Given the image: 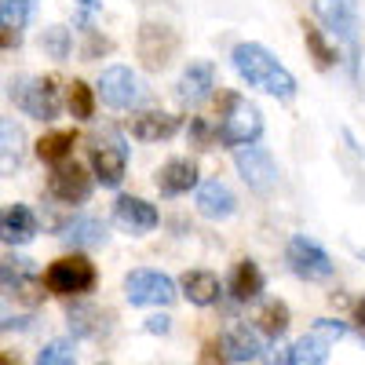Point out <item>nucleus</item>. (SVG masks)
<instances>
[{
	"mask_svg": "<svg viewBox=\"0 0 365 365\" xmlns=\"http://www.w3.org/2000/svg\"><path fill=\"white\" fill-rule=\"evenodd\" d=\"M41 51L48 58H66L73 51V37H70V29L66 26H48L44 34H41Z\"/></svg>",
	"mask_w": 365,
	"mask_h": 365,
	"instance_id": "c85d7f7f",
	"label": "nucleus"
},
{
	"mask_svg": "<svg viewBox=\"0 0 365 365\" xmlns=\"http://www.w3.org/2000/svg\"><path fill=\"white\" fill-rule=\"evenodd\" d=\"M227 289H230V296H234L237 303L259 299V292H263V270H259V263H252V259H241V263L234 267V274H230Z\"/></svg>",
	"mask_w": 365,
	"mask_h": 365,
	"instance_id": "b1692460",
	"label": "nucleus"
},
{
	"mask_svg": "<svg viewBox=\"0 0 365 365\" xmlns=\"http://www.w3.org/2000/svg\"><path fill=\"white\" fill-rule=\"evenodd\" d=\"M77 4H81V19H77V26H81V29H88L91 15H96L103 4H99V0H77Z\"/></svg>",
	"mask_w": 365,
	"mask_h": 365,
	"instance_id": "e433bc0d",
	"label": "nucleus"
},
{
	"mask_svg": "<svg viewBox=\"0 0 365 365\" xmlns=\"http://www.w3.org/2000/svg\"><path fill=\"white\" fill-rule=\"evenodd\" d=\"M73 143H77L73 132H48V135L37 139V158L58 168V165H66V158L73 154Z\"/></svg>",
	"mask_w": 365,
	"mask_h": 365,
	"instance_id": "a878e982",
	"label": "nucleus"
},
{
	"mask_svg": "<svg viewBox=\"0 0 365 365\" xmlns=\"http://www.w3.org/2000/svg\"><path fill=\"white\" fill-rule=\"evenodd\" d=\"M70 329L73 336H103V332L110 329V314H103L99 307H88V303H81V307H70Z\"/></svg>",
	"mask_w": 365,
	"mask_h": 365,
	"instance_id": "393cba45",
	"label": "nucleus"
},
{
	"mask_svg": "<svg viewBox=\"0 0 365 365\" xmlns=\"http://www.w3.org/2000/svg\"><path fill=\"white\" fill-rule=\"evenodd\" d=\"M48 194L63 205H84L91 197V175L77 161H66L48 175Z\"/></svg>",
	"mask_w": 365,
	"mask_h": 365,
	"instance_id": "9b49d317",
	"label": "nucleus"
},
{
	"mask_svg": "<svg viewBox=\"0 0 365 365\" xmlns=\"http://www.w3.org/2000/svg\"><path fill=\"white\" fill-rule=\"evenodd\" d=\"M34 4L37 0H0V19L11 29H22L29 22V15H34Z\"/></svg>",
	"mask_w": 365,
	"mask_h": 365,
	"instance_id": "2f4dec72",
	"label": "nucleus"
},
{
	"mask_svg": "<svg viewBox=\"0 0 365 365\" xmlns=\"http://www.w3.org/2000/svg\"><path fill=\"white\" fill-rule=\"evenodd\" d=\"M234 208H237V197L227 182L205 179L197 187V212L205 220H227V216H234Z\"/></svg>",
	"mask_w": 365,
	"mask_h": 365,
	"instance_id": "f3484780",
	"label": "nucleus"
},
{
	"mask_svg": "<svg viewBox=\"0 0 365 365\" xmlns=\"http://www.w3.org/2000/svg\"><path fill=\"white\" fill-rule=\"evenodd\" d=\"M285 259H289V270L296 274V278H303V282H325V278H332V259H329V252L318 245V241L303 237V234H296V237L289 241Z\"/></svg>",
	"mask_w": 365,
	"mask_h": 365,
	"instance_id": "6e6552de",
	"label": "nucleus"
},
{
	"mask_svg": "<svg viewBox=\"0 0 365 365\" xmlns=\"http://www.w3.org/2000/svg\"><path fill=\"white\" fill-rule=\"evenodd\" d=\"M311 8L325 29H332L351 48V55H358V0H311Z\"/></svg>",
	"mask_w": 365,
	"mask_h": 365,
	"instance_id": "1a4fd4ad",
	"label": "nucleus"
},
{
	"mask_svg": "<svg viewBox=\"0 0 365 365\" xmlns=\"http://www.w3.org/2000/svg\"><path fill=\"white\" fill-rule=\"evenodd\" d=\"M0 135H4V172H11V165H19L22 158V128L15 125V120H4L0 125Z\"/></svg>",
	"mask_w": 365,
	"mask_h": 365,
	"instance_id": "7c9ffc66",
	"label": "nucleus"
},
{
	"mask_svg": "<svg viewBox=\"0 0 365 365\" xmlns=\"http://www.w3.org/2000/svg\"><path fill=\"white\" fill-rule=\"evenodd\" d=\"M99 51H110V41H99L96 34H88V48H84V58H96Z\"/></svg>",
	"mask_w": 365,
	"mask_h": 365,
	"instance_id": "4c0bfd02",
	"label": "nucleus"
},
{
	"mask_svg": "<svg viewBox=\"0 0 365 365\" xmlns=\"http://www.w3.org/2000/svg\"><path fill=\"white\" fill-rule=\"evenodd\" d=\"M66 241L70 249H103L106 245V223L103 220H96V216H77L73 223H66L63 227V234H58Z\"/></svg>",
	"mask_w": 365,
	"mask_h": 365,
	"instance_id": "412c9836",
	"label": "nucleus"
},
{
	"mask_svg": "<svg viewBox=\"0 0 365 365\" xmlns=\"http://www.w3.org/2000/svg\"><path fill=\"white\" fill-rule=\"evenodd\" d=\"M190 187H201V182H197V165L190 158H172L168 165L158 168V190H161V197L190 194Z\"/></svg>",
	"mask_w": 365,
	"mask_h": 365,
	"instance_id": "dca6fc26",
	"label": "nucleus"
},
{
	"mask_svg": "<svg viewBox=\"0 0 365 365\" xmlns=\"http://www.w3.org/2000/svg\"><path fill=\"white\" fill-rule=\"evenodd\" d=\"M41 289H44V278H37V263L26 259V256H8L4 259V292L26 299L29 307L41 303Z\"/></svg>",
	"mask_w": 365,
	"mask_h": 365,
	"instance_id": "ddd939ff",
	"label": "nucleus"
},
{
	"mask_svg": "<svg viewBox=\"0 0 365 365\" xmlns=\"http://www.w3.org/2000/svg\"><path fill=\"white\" fill-rule=\"evenodd\" d=\"M175 88H179L175 96L182 103H190V106L205 103L212 96V88H216V66H212V63H190L187 70H182V77H179Z\"/></svg>",
	"mask_w": 365,
	"mask_h": 365,
	"instance_id": "6ab92c4d",
	"label": "nucleus"
},
{
	"mask_svg": "<svg viewBox=\"0 0 365 365\" xmlns=\"http://www.w3.org/2000/svg\"><path fill=\"white\" fill-rule=\"evenodd\" d=\"M197 365H227V354H223V344L220 340H208L201 347V361Z\"/></svg>",
	"mask_w": 365,
	"mask_h": 365,
	"instance_id": "72a5a7b5",
	"label": "nucleus"
},
{
	"mask_svg": "<svg viewBox=\"0 0 365 365\" xmlns=\"http://www.w3.org/2000/svg\"><path fill=\"white\" fill-rule=\"evenodd\" d=\"M303 44H307V51H311V58H314L318 70H329L332 63H336V48L325 41V34H322L318 26L303 22Z\"/></svg>",
	"mask_w": 365,
	"mask_h": 365,
	"instance_id": "cd10ccee",
	"label": "nucleus"
},
{
	"mask_svg": "<svg viewBox=\"0 0 365 365\" xmlns=\"http://www.w3.org/2000/svg\"><path fill=\"white\" fill-rule=\"evenodd\" d=\"M182 120L175 113H165V110H146V113H135L128 117V132L139 139V143H161V139H172L179 132Z\"/></svg>",
	"mask_w": 365,
	"mask_h": 365,
	"instance_id": "4468645a",
	"label": "nucleus"
},
{
	"mask_svg": "<svg viewBox=\"0 0 365 365\" xmlns=\"http://www.w3.org/2000/svg\"><path fill=\"white\" fill-rule=\"evenodd\" d=\"M230 58H234V70L245 77L252 88L267 91V96H274V99H292L296 96V77L263 44L245 41V44H237L230 51Z\"/></svg>",
	"mask_w": 365,
	"mask_h": 365,
	"instance_id": "f257e3e1",
	"label": "nucleus"
},
{
	"mask_svg": "<svg viewBox=\"0 0 365 365\" xmlns=\"http://www.w3.org/2000/svg\"><path fill=\"white\" fill-rule=\"evenodd\" d=\"M88 158H91V175H96L103 187H120L125 168H128V143L117 132H103V135L91 139Z\"/></svg>",
	"mask_w": 365,
	"mask_h": 365,
	"instance_id": "7ed1b4c3",
	"label": "nucleus"
},
{
	"mask_svg": "<svg viewBox=\"0 0 365 365\" xmlns=\"http://www.w3.org/2000/svg\"><path fill=\"white\" fill-rule=\"evenodd\" d=\"M190 139H194V146H201V150H208L212 146V132H208V125L197 117V120H190Z\"/></svg>",
	"mask_w": 365,
	"mask_h": 365,
	"instance_id": "f704fd0d",
	"label": "nucleus"
},
{
	"mask_svg": "<svg viewBox=\"0 0 365 365\" xmlns=\"http://www.w3.org/2000/svg\"><path fill=\"white\" fill-rule=\"evenodd\" d=\"M66 106L77 120H91V113H96V96H91V88L84 81H73L70 91H66Z\"/></svg>",
	"mask_w": 365,
	"mask_h": 365,
	"instance_id": "c756f323",
	"label": "nucleus"
},
{
	"mask_svg": "<svg viewBox=\"0 0 365 365\" xmlns=\"http://www.w3.org/2000/svg\"><path fill=\"white\" fill-rule=\"evenodd\" d=\"M354 318H358V325H361V332H365V299L358 303V311H354Z\"/></svg>",
	"mask_w": 365,
	"mask_h": 365,
	"instance_id": "ea45409f",
	"label": "nucleus"
},
{
	"mask_svg": "<svg viewBox=\"0 0 365 365\" xmlns=\"http://www.w3.org/2000/svg\"><path fill=\"white\" fill-rule=\"evenodd\" d=\"M139 81H135V73L128 70V66H110V70H103V77H99V99L110 106V110H128V106H135L139 103Z\"/></svg>",
	"mask_w": 365,
	"mask_h": 365,
	"instance_id": "f8f14e48",
	"label": "nucleus"
},
{
	"mask_svg": "<svg viewBox=\"0 0 365 365\" xmlns=\"http://www.w3.org/2000/svg\"><path fill=\"white\" fill-rule=\"evenodd\" d=\"M344 332H347L344 322H336V318H318V322L311 325L307 336H299V340L292 344V351H289V365H325L329 347L336 344Z\"/></svg>",
	"mask_w": 365,
	"mask_h": 365,
	"instance_id": "423d86ee",
	"label": "nucleus"
},
{
	"mask_svg": "<svg viewBox=\"0 0 365 365\" xmlns=\"http://www.w3.org/2000/svg\"><path fill=\"white\" fill-rule=\"evenodd\" d=\"M223 354H227V361H252V358H259V351H263V344H259V329H252L249 322H234V325H227V332H223Z\"/></svg>",
	"mask_w": 365,
	"mask_h": 365,
	"instance_id": "a211bd4d",
	"label": "nucleus"
},
{
	"mask_svg": "<svg viewBox=\"0 0 365 365\" xmlns=\"http://www.w3.org/2000/svg\"><path fill=\"white\" fill-rule=\"evenodd\" d=\"M168 329H172V318H168V314H154V318H146V332H154V336H165Z\"/></svg>",
	"mask_w": 365,
	"mask_h": 365,
	"instance_id": "c9c22d12",
	"label": "nucleus"
},
{
	"mask_svg": "<svg viewBox=\"0 0 365 365\" xmlns=\"http://www.w3.org/2000/svg\"><path fill=\"white\" fill-rule=\"evenodd\" d=\"M0 44H4V51H11V48L22 44V34H19V29H11V26H4V34H0Z\"/></svg>",
	"mask_w": 365,
	"mask_h": 365,
	"instance_id": "58836bf2",
	"label": "nucleus"
},
{
	"mask_svg": "<svg viewBox=\"0 0 365 365\" xmlns=\"http://www.w3.org/2000/svg\"><path fill=\"white\" fill-rule=\"evenodd\" d=\"M113 220H117V227H125V230H132V234H146V230H154V227L161 223V216H158L154 205L143 201V197H128V194L117 197Z\"/></svg>",
	"mask_w": 365,
	"mask_h": 365,
	"instance_id": "2eb2a0df",
	"label": "nucleus"
},
{
	"mask_svg": "<svg viewBox=\"0 0 365 365\" xmlns=\"http://www.w3.org/2000/svg\"><path fill=\"white\" fill-rule=\"evenodd\" d=\"M175 51V34L165 26H143V34H139V55H143V63L150 70H161L168 66V58Z\"/></svg>",
	"mask_w": 365,
	"mask_h": 365,
	"instance_id": "aec40b11",
	"label": "nucleus"
},
{
	"mask_svg": "<svg viewBox=\"0 0 365 365\" xmlns=\"http://www.w3.org/2000/svg\"><path fill=\"white\" fill-rule=\"evenodd\" d=\"M263 132V117L259 110L241 99L237 91H230V96H223V110H220V125H216V139L223 146H252Z\"/></svg>",
	"mask_w": 365,
	"mask_h": 365,
	"instance_id": "f03ea898",
	"label": "nucleus"
},
{
	"mask_svg": "<svg viewBox=\"0 0 365 365\" xmlns=\"http://www.w3.org/2000/svg\"><path fill=\"white\" fill-rule=\"evenodd\" d=\"M0 234H4V245H26V241H34V234H37V216L26 205L15 201V205L4 208Z\"/></svg>",
	"mask_w": 365,
	"mask_h": 365,
	"instance_id": "5701e85b",
	"label": "nucleus"
},
{
	"mask_svg": "<svg viewBox=\"0 0 365 365\" xmlns=\"http://www.w3.org/2000/svg\"><path fill=\"white\" fill-rule=\"evenodd\" d=\"M11 103L37 117V120H55L58 117V88H55V77H22V81H11Z\"/></svg>",
	"mask_w": 365,
	"mask_h": 365,
	"instance_id": "20e7f679",
	"label": "nucleus"
},
{
	"mask_svg": "<svg viewBox=\"0 0 365 365\" xmlns=\"http://www.w3.org/2000/svg\"><path fill=\"white\" fill-rule=\"evenodd\" d=\"M125 296L132 307H168L179 292L175 282L161 270H132L125 278Z\"/></svg>",
	"mask_w": 365,
	"mask_h": 365,
	"instance_id": "0eeeda50",
	"label": "nucleus"
},
{
	"mask_svg": "<svg viewBox=\"0 0 365 365\" xmlns=\"http://www.w3.org/2000/svg\"><path fill=\"white\" fill-rule=\"evenodd\" d=\"M4 365H22L19 358H11V351H4Z\"/></svg>",
	"mask_w": 365,
	"mask_h": 365,
	"instance_id": "a19ab883",
	"label": "nucleus"
},
{
	"mask_svg": "<svg viewBox=\"0 0 365 365\" xmlns=\"http://www.w3.org/2000/svg\"><path fill=\"white\" fill-rule=\"evenodd\" d=\"M44 285L55 296H81L96 289V267L88 256H63L44 270Z\"/></svg>",
	"mask_w": 365,
	"mask_h": 365,
	"instance_id": "39448f33",
	"label": "nucleus"
},
{
	"mask_svg": "<svg viewBox=\"0 0 365 365\" xmlns=\"http://www.w3.org/2000/svg\"><path fill=\"white\" fill-rule=\"evenodd\" d=\"M234 165H237L241 179H245L256 194H270L274 187H278V165H274V158L263 146H241L234 154Z\"/></svg>",
	"mask_w": 365,
	"mask_h": 365,
	"instance_id": "9d476101",
	"label": "nucleus"
},
{
	"mask_svg": "<svg viewBox=\"0 0 365 365\" xmlns=\"http://www.w3.org/2000/svg\"><path fill=\"white\" fill-rule=\"evenodd\" d=\"M256 329L267 332L270 340H278L282 332L289 329V307H285L282 299H267L263 307H259V314H256Z\"/></svg>",
	"mask_w": 365,
	"mask_h": 365,
	"instance_id": "bb28decb",
	"label": "nucleus"
},
{
	"mask_svg": "<svg viewBox=\"0 0 365 365\" xmlns=\"http://www.w3.org/2000/svg\"><path fill=\"white\" fill-rule=\"evenodd\" d=\"M179 289H182V296H187L194 307H212V303L220 299V292H223L220 278L212 270H187L179 278Z\"/></svg>",
	"mask_w": 365,
	"mask_h": 365,
	"instance_id": "4be33fe9",
	"label": "nucleus"
},
{
	"mask_svg": "<svg viewBox=\"0 0 365 365\" xmlns=\"http://www.w3.org/2000/svg\"><path fill=\"white\" fill-rule=\"evenodd\" d=\"M37 365H77L73 344H70V340H51V344H44V351L37 354Z\"/></svg>",
	"mask_w": 365,
	"mask_h": 365,
	"instance_id": "473e14b6",
	"label": "nucleus"
}]
</instances>
